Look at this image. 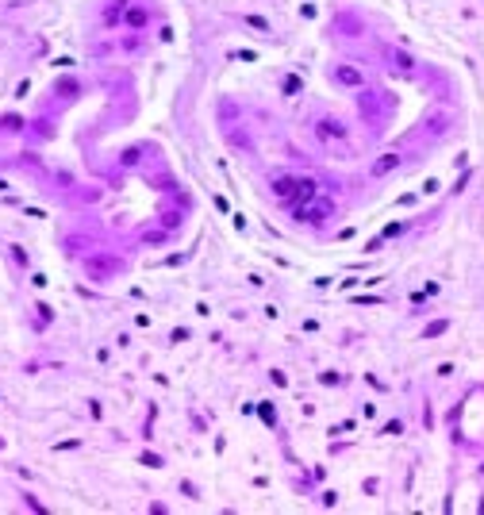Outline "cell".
Wrapping results in <instances>:
<instances>
[{"label": "cell", "instance_id": "1", "mask_svg": "<svg viewBox=\"0 0 484 515\" xmlns=\"http://www.w3.org/2000/svg\"><path fill=\"white\" fill-rule=\"evenodd\" d=\"M392 165H396V154H384V158H380V161L373 165V177H384V173H388Z\"/></svg>", "mask_w": 484, "mask_h": 515}, {"label": "cell", "instance_id": "2", "mask_svg": "<svg viewBox=\"0 0 484 515\" xmlns=\"http://www.w3.org/2000/svg\"><path fill=\"white\" fill-rule=\"evenodd\" d=\"M338 77H342V81H350V85H354V81H361V77H358L354 69H338Z\"/></svg>", "mask_w": 484, "mask_h": 515}]
</instances>
